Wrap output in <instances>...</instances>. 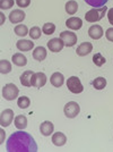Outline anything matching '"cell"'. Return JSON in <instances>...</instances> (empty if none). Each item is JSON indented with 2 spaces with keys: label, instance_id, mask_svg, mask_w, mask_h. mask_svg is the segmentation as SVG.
<instances>
[{
  "label": "cell",
  "instance_id": "obj_1",
  "mask_svg": "<svg viewBox=\"0 0 113 152\" xmlns=\"http://www.w3.org/2000/svg\"><path fill=\"white\" fill-rule=\"evenodd\" d=\"M6 149L8 152H36L38 150L33 136L24 131L12 134L7 140Z\"/></svg>",
  "mask_w": 113,
  "mask_h": 152
},
{
  "label": "cell",
  "instance_id": "obj_2",
  "mask_svg": "<svg viewBox=\"0 0 113 152\" xmlns=\"http://www.w3.org/2000/svg\"><path fill=\"white\" fill-rule=\"evenodd\" d=\"M107 7H101V8H94L88 10L87 13L85 14V19L89 22V23H95V22H100L101 19L104 17V15L106 13Z\"/></svg>",
  "mask_w": 113,
  "mask_h": 152
},
{
  "label": "cell",
  "instance_id": "obj_3",
  "mask_svg": "<svg viewBox=\"0 0 113 152\" xmlns=\"http://www.w3.org/2000/svg\"><path fill=\"white\" fill-rule=\"evenodd\" d=\"M19 90L18 88L14 84V83H8L2 88V96L5 98V100L7 101H12L15 100L18 96Z\"/></svg>",
  "mask_w": 113,
  "mask_h": 152
},
{
  "label": "cell",
  "instance_id": "obj_4",
  "mask_svg": "<svg viewBox=\"0 0 113 152\" xmlns=\"http://www.w3.org/2000/svg\"><path fill=\"white\" fill-rule=\"evenodd\" d=\"M67 88L71 93L74 94H79L84 91V86H83L80 80L77 76H71L67 81Z\"/></svg>",
  "mask_w": 113,
  "mask_h": 152
},
{
  "label": "cell",
  "instance_id": "obj_5",
  "mask_svg": "<svg viewBox=\"0 0 113 152\" xmlns=\"http://www.w3.org/2000/svg\"><path fill=\"white\" fill-rule=\"evenodd\" d=\"M79 111H80V107L75 101H69L64 104V108H63V113L67 118H75L79 114Z\"/></svg>",
  "mask_w": 113,
  "mask_h": 152
},
{
  "label": "cell",
  "instance_id": "obj_6",
  "mask_svg": "<svg viewBox=\"0 0 113 152\" xmlns=\"http://www.w3.org/2000/svg\"><path fill=\"white\" fill-rule=\"evenodd\" d=\"M60 39L63 41L66 47H72L77 43V35L74 32L63 31L60 33Z\"/></svg>",
  "mask_w": 113,
  "mask_h": 152
},
{
  "label": "cell",
  "instance_id": "obj_7",
  "mask_svg": "<svg viewBox=\"0 0 113 152\" xmlns=\"http://www.w3.org/2000/svg\"><path fill=\"white\" fill-rule=\"evenodd\" d=\"M14 121V110L13 109H5L0 115V125L2 127H8Z\"/></svg>",
  "mask_w": 113,
  "mask_h": 152
},
{
  "label": "cell",
  "instance_id": "obj_8",
  "mask_svg": "<svg viewBox=\"0 0 113 152\" xmlns=\"http://www.w3.org/2000/svg\"><path fill=\"white\" fill-rule=\"evenodd\" d=\"M46 83V75L44 73H34L32 76V86L36 88V89H41L42 86L45 85Z\"/></svg>",
  "mask_w": 113,
  "mask_h": 152
},
{
  "label": "cell",
  "instance_id": "obj_9",
  "mask_svg": "<svg viewBox=\"0 0 113 152\" xmlns=\"http://www.w3.org/2000/svg\"><path fill=\"white\" fill-rule=\"evenodd\" d=\"M63 47H64V43L60 38H53L48 42V48L52 52H59L62 50Z\"/></svg>",
  "mask_w": 113,
  "mask_h": 152
},
{
  "label": "cell",
  "instance_id": "obj_10",
  "mask_svg": "<svg viewBox=\"0 0 113 152\" xmlns=\"http://www.w3.org/2000/svg\"><path fill=\"white\" fill-rule=\"evenodd\" d=\"M103 34H104V31H103L101 25L94 24V25H92L88 28V35L93 40H100L103 37Z\"/></svg>",
  "mask_w": 113,
  "mask_h": 152
},
{
  "label": "cell",
  "instance_id": "obj_11",
  "mask_svg": "<svg viewBox=\"0 0 113 152\" xmlns=\"http://www.w3.org/2000/svg\"><path fill=\"white\" fill-rule=\"evenodd\" d=\"M25 13L22 10V9H15L12 13L9 14V20L13 23V24H17L20 23L25 19Z\"/></svg>",
  "mask_w": 113,
  "mask_h": 152
},
{
  "label": "cell",
  "instance_id": "obj_12",
  "mask_svg": "<svg viewBox=\"0 0 113 152\" xmlns=\"http://www.w3.org/2000/svg\"><path fill=\"white\" fill-rule=\"evenodd\" d=\"M93 50V45L91 42H83L82 45H79L76 50V53L80 57H84V56H87L89 55Z\"/></svg>",
  "mask_w": 113,
  "mask_h": 152
},
{
  "label": "cell",
  "instance_id": "obj_13",
  "mask_svg": "<svg viewBox=\"0 0 113 152\" xmlns=\"http://www.w3.org/2000/svg\"><path fill=\"white\" fill-rule=\"evenodd\" d=\"M66 26L70 30L78 31L83 26V20L80 18H78V17H70V18L66 20Z\"/></svg>",
  "mask_w": 113,
  "mask_h": 152
},
{
  "label": "cell",
  "instance_id": "obj_14",
  "mask_svg": "<svg viewBox=\"0 0 113 152\" xmlns=\"http://www.w3.org/2000/svg\"><path fill=\"white\" fill-rule=\"evenodd\" d=\"M16 47H17V49H18L19 51L25 52V51L32 50V49L34 48V43H33V41H31V40H25V39H22V40L17 41Z\"/></svg>",
  "mask_w": 113,
  "mask_h": 152
},
{
  "label": "cell",
  "instance_id": "obj_15",
  "mask_svg": "<svg viewBox=\"0 0 113 152\" xmlns=\"http://www.w3.org/2000/svg\"><path fill=\"white\" fill-rule=\"evenodd\" d=\"M53 129H54V126L53 124L49 121H43L41 125H40V132L43 136H50L51 134L53 133Z\"/></svg>",
  "mask_w": 113,
  "mask_h": 152
},
{
  "label": "cell",
  "instance_id": "obj_16",
  "mask_svg": "<svg viewBox=\"0 0 113 152\" xmlns=\"http://www.w3.org/2000/svg\"><path fill=\"white\" fill-rule=\"evenodd\" d=\"M50 83L54 86V88H60V86H62L63 83H64V77L61 73H59V72H56V73H53L50 77Z\"/></svg>",
  "mask_w": 113,
  "mask_h": 152
},
{
  "label": "cell",
  "instance_id": "obj_17",
  "mask_svg": "<svg viewBox=\"0 0 113 152\" xmlns=\"http://www.w3.org/2000/svg\"><path fill=\"white\" fill-rule=\"evenodd\" d=\"M46 56H48V52H46V49L44 47H36L33 50V58L38 61H43L46 58Z\"/></svg>",
  "mask_w": 113,
  "mask_h": 152
},
{
  "label": "cell",
  "instance_id": "obj_18",
  "mask_svg": "<svg viewBox=\"0 0 113 152\" xmlns=\"http://www.w3.org/2000/svg\"><path fill=\"white\" fill-rule=\"evenodd\" d=\"M67 142V136L61 132H56L52 135V143L56 146H62Z\"/></svg>",
  "mask_w": 113,
  "mask_h": 152
},
{
  "label": "cell",
  "instance_id": "obj_19",
  "mask_svg": "<svg viewBox=\"0 0 113 152\" xmlns=\"http://www.w3.org/2000/svg\"><path fill=\"white\" fill-rule=\"evenodd\" d=\"M33 74H34V72H32V70H26V72H24L20 75V77H19L22 85H24L26 88L32 86V76H33Z\"/></svg>",
  "mask_w": 113,
  "mask_h": 152
},
{
  "label": "cell",
  "instance_id": "obj_20",
  "mask_svg": "<svg viewBox=\"0 0 113 152\" xmlns=\"http://www.w3.org/2000/svg\"><path fill=\"white\" fill-rule=\"evenodd\" d=\"M12 60L18 67H23V66H25L26 64H27V59H26V57L23 53H15V55H13V59Z\"/></svg>",
  "mask_w": 113,
  "mask_h": 152
},
{
  "label": "cell",
  "instance_id": "obj_21",
  "mask_svg": "<svg viewBox=\"0 0 113 152\" xmlns=\"http://www.w3.org/2000/svg\"><path fill=\"white\" fill-rule=\"evenodd\" d=\"M15 126L17 127L18 129H24L27 127V118H26L24 115H18L16 118H15Z\"/></svg>",
  "mask_w": 113,
  "mask_h": 152
},
{
  "label": "cell",
  "instance_id": "obj_22",
  "mask_svg": "<svg viewBox=\"0 0 113 152\" xmlns=\"http://www.w3.org/2000/svg\"><path fill=\"white\" fill-rule=\"evenodd\" d=\"M10 72H12V64L6 59H1L0 60V73L2 75H5V74H8Z\"/></svg>",
  "mask_w": 113,
  "mask_h": 152
},
{
  "label": "cell",
  "instance_id": "obj_23",
  "mask_svg": "<svg viewBox=\"0 0 113 152\" xmlns=\"http://www.w3.org/2000/svg\"><path fill=\"white\" fill-rule=\"evenodd\" d=\"M78 10V4L75 0H69L67 4H66V12L69 14V15H74Z\"/></svg>",
  "mask_w": 113,
  "mask_h": 152
},
{
  "label": "cell",
  "instance_id": "obj_24",
  "mask_svg": "<svg viewBox=\"0 0 113 152\" xmlns=\"http://www.w3.org/2000/svg\"><path fill=\"white\" fill-rule=\"evenodd\" d=\"M106 80L104 77H96L94 81L92 82V85L94 86L96 90H103L106 86Z\"/></svg>",
  "mask_w": 113,
  "mask_h": 152
},
{
  "label": "cell",
  "instance_id": "obj_25",
  "mask_svg": "<svg viewBox=\"0 0 113 152\" xmlns=\"http://www.w3.org/2000/svg\"><path fill=\"white\" fill-rule=\"evenodd\" d=\"M31 104V100L28 96L26 95H23V96H19L18 100H17V106H18L20 109H26V108L30 107Z\"/></svg>",
  "mask_w": 113,
  "mask_h": 152
},
{
  "label": "cell",
  "instance_id": "obj_26",
  "mask_svg": "<svg viewBox=\"0 0 113 152\" xmlns=\"http://www.w3.org/2000/svg\"><path fill=\"white\" fill-rule=\"evenodd\" d=\"M15 34L16 35H18V37H26L30 31H28V27L26 25H17L15 27Z\"/></svg>",
  "mask_w": 113,
  "mask_h": 152
},
{
  "label": "cell",
  "instance_id": "obj_27",
  "mask_svg": "<svg viewBox=\"0 0 113 152\" xmlns=\"http://www.w3.org/2000/svg\"><path fill=\"white\" fill-rule=\"evenodd\" d=\"M109 0H85V2L92 6L93 8H101V7H104Z\"/></svg>",
  "mask_w": 113,
  "mask_h": 152
},
{
  "label": "cell",
  "instance_id": "obj_28",
  "mask_svg": "<svg viewBox=\"0 0 113 152\" xmlns=\"http://www.w3.org/2000/svg\"><path fill=\"white\" fill-rule=\"evenodd\" d=\"M42 32L45 35H51L56 32V25L53 23H45L42 27Z\"/></svg>",
  "mask_w": 113,
  "mask_h": 152
},
{
  "label": "cell",
  "instance_id": "obj_29",
  "mask_svg": "<svg viewBox=\"0 0 113 152\" xmlns=\"http://www.w3.org/2000/svg\"><path fill=\"white\" fill-rule=\"evenodd\" d=\"M93 63L97 67H101V66H103L104 64L106 63V60H105V58L103 57L101 53H95L94 56H93Z\"/></svg>",
  "mask_w": 113,
  "mask_h": 152
},
{
  "label": "cell",
  "instance_id": "obj_30",
  "mask_svg": "<svg viewBox=\"0 0 113 152\" xmlns=\"http://www.w3.org/2000/svg\"><path fill=\"white\" fill-rule=\"evenodd\" d=\"M30 37H31L33 40H38L41 37V28L38 26H34L30 30Z\"/></svg>",
  "mask_w": 113,
  "mask_h": 152
},
{
  "label": "cell",
  "instance_id": "obj_31",
  "mask_svg": "<svg viewBox=\"0 0 113 152\" xmlns=\"http://www.w3.org/2000/svg\"><path fill=\"white\" fill-rule=\"evenodd\" d=\"M14 6V0H0V9L6 10Z\"/></svg>",
  "mask_w": 113,
  "mask_h": 152
},
{
  "label": "cell",
  "instance_id": "obj_32",
  "mask_svg": "<svg viewBox=\"0 0 113 152\" xmlns=\"http://www.w3.org/2000/svg\"><path fill=\"white\" fill-rule=\"evenodd\" d=\"M16 4H17V6L20 7V8H26V7L30 6L31 0H16Z\"/></svg>",
  "mask_w": 113,
  "mask_h": 152
},
{
  "label": "cell",
  "instance_id": "obj_33",
  "mask_svg": "<svg viewBox=\"0 0 113 152\" xmlns=\"http://www.w3.org/2000/svg\"><path fill=\"white\" fill-rule=\"evenodd\" d=\"M105 37H106L109 41L113 42V27H110V28H107L106 31H105Z\"/></svg>",
  "mask_w": 113,
  "mask_h": 152
},
{
  "label": "cell",
  "instance_id": "obj_34",
  "mask_svg": "<svg viewBox=\"0 0 113 152\" xmlns=\"http://www.w3.org/2000/svg\"><path fill=\"white\" fill-rule=\"evenodd\" d=\"M107 18H109V23L113 26V8L112 9H109V12H107Z\"/></svg>",
  "mask_w": 113,
  "mask_h": 152
},
{
  "label": "cell",
  "instance_id": "obj_35",
  "mask_svg": "<svg viewBox=\"0 0 113 152\" xmlns=\"http://www.w3.org/2000/svg\"><path fill=\"white\" fill-rule=\"evenodd\" d=\"M0 17H1V22H0V24L2 25V24H4V22H5V19H6V17H5L4 13H0Z\"/></svg>",
  "mask_w": 113,
  "mask_h": 152
},
{
  "label": "cell",
  "instance_id": "obj_36",
  "mask_svg": "<svg viewBox=\"0 0 113 152\" xmlns=\"http://www.w3.org/2000/svg\"><path fill=\"white\" fill-rule=\"evenodd\" d=\"M1 135H2V140H1V143H2L4 142V131L2 129H1Z\"/></svg>",
  "mask_w": 113,
  "mask_h": 152
}]
</instances>
